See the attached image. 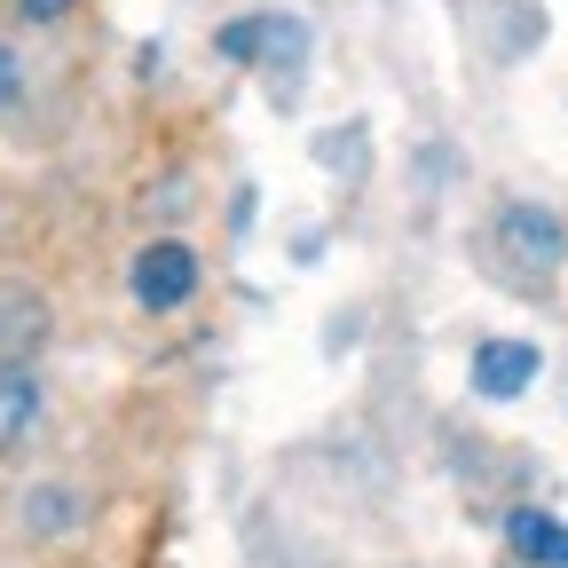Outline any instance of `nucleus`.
I'll return each mask as SVG.
<instances>
[{"label":"nucleus","instance_id":"nucleus-1","mask_svg":"<svg viewBox=\"0 0 568 568\" xmlns=\"http://www.w3.org/2000/svg\"><path fill=\"white\" fill-rule=\"evenodd\" d=\"M190 293H197V253H190V245L159 237V245H142V253H134V301L151 308V316L182 308Z\"/></svg>","mask_w":568,"mask_h":568},{"label":"nucleus","instance_id":"nucleus-2","mask_svg":"<svg viewBox=\"0 0 568 568\" xmlns=\"http://www.w3.org/2000/svg\"><path fill=\"white\" fill-rule=\"evenodd\" d=\"M497 237H506V253L529 268V276H545V268H560V253H568V230L552 222L545 205H506V222H497Z\"/></svg>","mask_w":568,"mask_h":568},{"label":"nucleus","instance_id":"nucleus-3","mask_svg":"<svg viewBox=\"0 0 568 568\" xmlns=\"http://www.w3.org/2000/svg\"><path fill=\"white\" fill-rule=\"evenodd\" d=\"M301 40H308V32H301L293 17H237V24H222V55H230V63H261V55L293 63Z\"/></svg>","mask_w":568,"mask_h":568},{"label":"nucleus","instance_id":"nucleus-4","mask_svg":"<svg viewBox=\"0 0 568 568\" xmlns=\"http://www.w3.org/2000/svg\"><path fill=\"white\" fill-rule=\"evenodd\" d=\"M529 379H537V347H529V339H489V347L474 355V387H481L489 403H514Z\"/></svg>","mask_w":568,"mask_h":568},{"label":"nucleus","instance_id":"nucleus-5","mask_svg":"<svg viewBox=\"0 0 568 568\" xmlns=\"http://www.w3.org/2000/svg\"><path fill=\"white\" fill-rule=\"evenodd\" d=\"M506 545H514L521 560H537V568H568V521H552V514H537V506H514V514H506Z\"/></svg>","mask_w":568,"mask_h":568},{"label":"nucleus","instance_id":"nucleus-6","mask_svg":"<svg viewBox=\"0 0 568 568\" xmlns=\"http://www.w3.org/2000/svg\"><path fill=\"white\" fill-rule=\"evenodd\" d=\"M32 418H40V387L24 364H0V450H17L32 435Z\"/></svg>","mask_w":568,"mask_h":568},{"label":"nucleus","instance_id":"nucleus-7","mask_svg":"<svg viewBox=\"0 0 568 568\" xmlns=\"http://www.w3.org/2000/svg\"><path fill=\"white\" fill-rule=\"evenodd\" d=\"M40 332H48L40 301H24V293H0V364H9V355H24Z\"/></svg>","mask_w":568,"mask_h":568},{"label":"nucleus","instance_id":"nucleus-8","mask_svg":"<svg viewBox=\"0 0 568 568\" xmlns=\"http://www.w3.org/2000/svg\"><path fill=\"white\" fill-rule=\"evenodd\" d=\"M9 95H17V55L0 48V103H9Z\"/></svg>","mask_w":568,"mask_h":568},{"label":"nucleus","instance_id":"nucleus-9","mask_svg":"<svg viewBox=\"0 0 568 568\" xmlns=\"http://www.w3.org/2000/svg\"><path fill=\"white\" fill-rule=\"evenodd\" d=\"M17 9H24V17H63L71 0H17Z\"/></svg>","mask_w":568,"mask_h":568}]
</instances>
